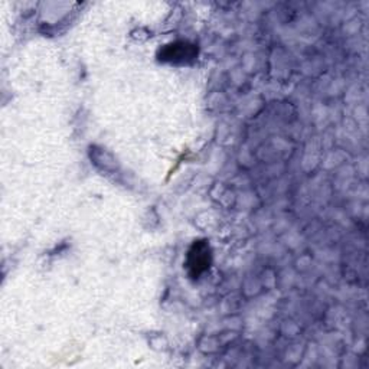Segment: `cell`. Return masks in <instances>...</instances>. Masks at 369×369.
<instances>
[{
  "label": "cell",
  "instance_id": "2",
  "mask_svg": "<svg viewBox=\"0 0 369 369\" xmlns=\"http://www.w3.org/2000/svg\"><path fill=\"white\" fill-rule=\"evenodd\" d=\"M196 58V49L193 45H189L186 42H175L166 45L160 51V60L167 63H186L189 60Z\"/></svg>",
  "mask_w": 369,
  "mask_h": 369
},
{
  "label": "cell",
  "instance_id": "1",
  "mask_svg": "<svg viewBox=\"0 0 369 369\" xmlns=\"http://www.w3.org/2000/svg\"><path fill=\"white\" fill-rule=\"evenodd\" d=\"M211 254L207 242H195L188 255V268L192 277H200L209 268Z\"/></svg>",
  "mask_w": 369,
  "mask_h": 369
}]
</instances>
